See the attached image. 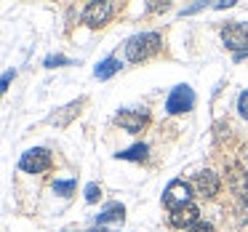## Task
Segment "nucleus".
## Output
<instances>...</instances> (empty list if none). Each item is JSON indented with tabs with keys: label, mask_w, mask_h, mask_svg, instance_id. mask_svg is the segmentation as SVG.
Here are the masks:
<instances>
[{
	"label": "nucleus",
	"mask_w": 248,
	"mask_h": 232,
	"mask_svg": "<svg viewBox=\"0 0 248 232\" xmlns=\"http://www.w3.org/2000/svg\"><path fill=\"white\" fill-rule=\"evenodd\" d=\"M189 192H192V187H189L184 179H173V182H168L166 192H163V205H166L168 211L182 208V205L192 203V200H189Z\"/></svg>",
	"instance_id": "obj_4"
},
{
	"label": "nucleus",
	"mask_w": 248,
	"mask_h": 232,
	"mask_svg": "<svg viewBox=\"0 0 248 232\" xmlns=\"http://www.w3.org/2000/svg\"><path fill=\"white\" fill-rule=\"evenodd\" d=\"M147 120H150V115L141 112V109H123V112H118L115 123H118L120 128H125L128 134H136V131H141L147 125Z\"/></svg>",
	"instance_id": "obj_7"
},
{
	"label": "nucleus",
	"mask_w": 248,
	"mask_h": 232,
	"mask_svg": "<svg viewBox=\"0 0 248 232\" xmlns=\"http://www.w3.org/2000/svg\"><path fill=\"white\" fill-rule=\"evenodd\" d=\"M195 187H198L200 195L214 198V195L219 192V176H216L214 171H200L198 176H195Z\"/></svg>",
	"instance_id": "obj_9"
},
{
	"label": "nucleus",
	"mask_w": 248,
	"mask_h": 232,
	"mask_svg": "<svg viewBox=\"0 0 248 232\" xmlns=\"http://www.w3.org/2000/svg\"><path fill=\"white\" fill-rule=\"evenodd\" d=\"M166 8H168V3H152L150 11H166Z\"/></svg>",
	"instance_id": "obj_19"
},
{
	"label": "nucleus",
	"mask_w": 248,
	"mask_h": 232,
	"mask_svg": "<svg viewBox=\"0 0 248 232\" xmlns=\"http://www.w3.org/2000/svg\"><path fill=\"white\" fill-rule=\"evenodd\" d=\"M221 40L230 51L237 54H248V22H230L221 27Z\"/></svg>",
	"instance_id": "obj_2"
},
{
	"label": "nucleus",
	"mask_w": 248,
	"mask_h": 232,
	"mask_svg": "<svg viewBox=\"0 0 248 232\" xmlns=\"http://www.w3.org/2000/svg\"><path fill=\"white\" fill-rule=\"evenodd\" d=\"M19 168L24 173H43L51 168V152L46 147H35V150H27L19 160Z\"/></svg>",
	"instance_id": "obj_5"
},
{
	"label": "nucleus",
	"mask_w": 248,
	"mask_h": 232,
	"mask_svg": "<svg viewBox=\"0 0 248 232\" xmlns=\"http://www.w3.org/2000/svg\"><path fill=\"white\" fill-rule=\"evenodd\" d=\"M72 189H75V179H56L54 182L56 195H72Z\"/></svg>",
	"instance_id": "obj_13"
},
{
	"label": "nucleus",
	"mask_w": 248,
	"mask_h": 232,
	"mask_svg": "<svg viewBox=\"0 0 248 232\" xmlns=\"http://www.w3.org/2000/svg\"><path fill=\"white\" fill-rule=\"evenodd\" d=\"M198 216H200L198 205H195V203H187V205H182V208L171 211V224L179 227V230H189L192 224H198V221H200Z\"/></svg>",
	"instance_id": "obj_8"
},
{
	"label": "nucleus",
	"mask_w": 248,
	"mask_h": 232,
	"mask_svg": "<svg viewBox=\"0 0 248 232\" xmlns=\"http://www.w3.org/2000/svg\"><path fill=\"white\" fill-rule=\"evenodd\" d=\"M118 70H120V62L115 59V56H109V59H104L102 64H99L96 70H93V75H96L99 80H107V77H112Z\"/></svg>",
	"instance_id": "obj_11"
},
{
	"label": "nucleus",
	"mask_w": 248,
	"mask_h": 232,
	"mask_svg": "<svg viewBox=\"0 0 248 232\" xmlns=\"http://www.w3.org/2000/svg\"><path fill=\"white\" fill-rule=\"evenodd\" d=\"M91 232H99V230H91Z\"/></svg>",
	"instance_id": "obj_20"
},
{
	"label": "nucleus",
	"mask_w": 248,
	"mask_h": 232,
	"mask_svg": "<svg viewBox=\"0 0 248 232\" xmlns=\"http://www.w3.org/2000/svg\"><path fill=\"white\" fill-rule=\"evenodd\" d=\"M14 75H16V72H6V75H3V83H0V88H8V83H11Z\"/></svg>",
	"instance_id": "obj_18"
},
{
	"label": "nucleus",
	"mask_w": 248,
	"mask_h": 232,
	"mask_svg": "<svg viewBox=\"0 0 248 232\" xmlns=\"http://www.w3.org/2000/svg\"><path fill=\"white\" fill-rule=\"evenodd\" d=\"M99 198H102V187H99L96 182H91L86 187V200H88V203H96Z\"/></svg>",
	"instance_id": "obj_14"
},
{
	"label": "nucleus",
	"mask_w": 248,
	"mask_h": 232,
	"mask_svg": "<svg viewBox=\"0 0 248 232\" xmlns=\"http://www.w3.org/2000/svg\"><path fill=\"white\" fill-rule=\"evenodd\" d=\"M184 232H214V227H211L208 221H198V224H192L189 230H184Z\"/></svg>",
	"instance_id": "obj_16"
},
{
	"label": "nucleus",
	"mask_w": 248,
	"mask_h": 232,
	"mask_svg": "<svg viewBox=\"0 0 248 232\" xmlns=\"http://www.w3.org/2000/svg\"><path fill=\"white\" fill-rule=\"evenodd\" d=\"M125 216V208H123V203H107L102 211H99V216H96V224H112V221H120Z\"/></svg>",
	"instance_id": "obj_10"
},
{
	"label": "nucleus",
	"mask_w": 248,
	"mask_h": 232,
	"mask_svg": "<svg viewBox=\"0 0 248 232\" xmlns=\"http://www.w3.org/2000/svg\"><path fill=\"white\" fill-rule=\"evenodd\" d=\"M160 46H163V40L157 32H141V35L128 38V43H125V56H128V62H144V59H150L152 54H157Z\"/></svg>",
	"instance_id": "obj_1"
},
{
	"label": "nucleus",
	"mask_w": 248,
	"mask_h": 232,
	"mask_svg": "<svg viewBox=\"0 0 248 232\" xmlns=\"http://www.w3.org/2000/svg\"><path fill=\"white\" fill-rule=\"evenodd\" d=\"M112 14H115V6L109 3V0H93V3H88L86 6V11H83V24H88L91 30H96V27H104V24L112 19Z\"/></svg>",
	"instance_id": "obj_3"
},
{
	"label": "nucleus",
	"mask_w": 248,
	"mask_h": 232,
	"mask_svg": "<svg viewBox=\"0 0 248 232\" xmlns=\"http://www.w3.org/2000/svg\"><path fill=\"white\" fill-rule=\"evenodd\" d=\"M56 64H70V59H64V56H48L46 59V67H56Z\"/></svg>",
	"instance_id": "obj_17"
},
{
	"label": "nucleus",
	"mask_w": 248,
	"mask_h": 232,
	"mask_svg": "<svg viewBox=\"0 0 248 232\" xmlns=\"http://www.w3.org/2000/svg\"><path fill=\"white\" fill-rule=\"evenodd\" d=\"M237 112H240V118L248 120V91H243L240 99H237Z\"/></svg>",
	"instance_id": "obj_15"
},
{
	"label": "nucleus",
	"mask_w": 248,
	"mask_h": 232,
	"mask_svg": "<svg viewBox=\"0 0 248 232\" xmlns=\"http://www.w3.org/2000/svg\"><path fill=\"white\" fill-rule=\"evenodd\" d=\"M147 157V144H134L125 152H118V160H144Z\"/></svg>",
	"instance_id": "obj_12"
},
{
	"label": "nucleus",
	"mask_w": 248,
	"mask_h": 232,
	"mask_svg": "<svg viewBox=\"0 0 248 232\" xmlns=\"http://www.w3.org/2000/svg\"><path fill=\"white\" fill-rule=\"evenodd\" d=\"M195 107V91L189 86H176L166 99V109L168 115H182V112H189Z\"/></svg>",
	"instance_id": "obj_6"
}]
</instances>
